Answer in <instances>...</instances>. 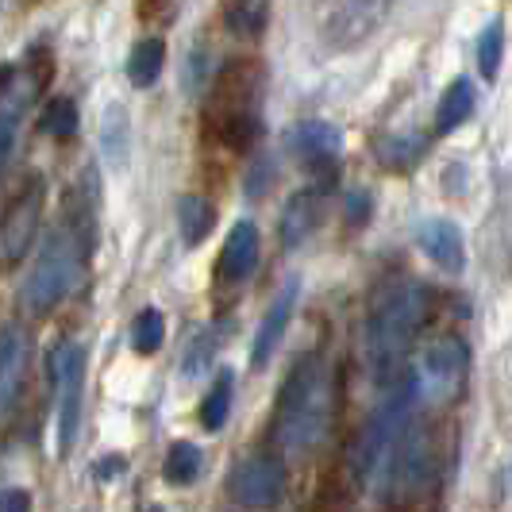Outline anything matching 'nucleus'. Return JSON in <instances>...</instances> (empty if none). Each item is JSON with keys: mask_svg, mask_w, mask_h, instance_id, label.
Here are the masks:
<instances>
[{"mask_svg": "<svg viewBox=\"0 0 512 512\" xmlns=\"http://www.w3.org/2000/svg\"><path fill=\"white\" fill-rule=\"evenodd\" d=\"M335 409L332 366L324 355H301L289 370L274 405V443L289 455H305L328 436Z\"/></svg>", "mask_w": 512, "mask_h": 512, "instance_id": "1", "label": "nucleus"}, {"mask_svg": "<svg viewBox=\"0 0 512 512\" xmlns=\"http://www.w3.org/2000/svg\"><path fill=\"white\" fill-rule=\"evenodd\" d=\"M428 312H432V293L424 282L389 285L374 301L366 320V362L378 385L397 382V370L409 355L416 332L424 328Z\"/></svg>", "mask_w": 512, "mask_h": 512, "instance_id": "2", "label": "nucleus"}, {"mask_svg": "<svg viewBox=\"0 0 512 512\" xmlns=\"http://www.w3.org/2000/svg\"><path fill=\"white\" fill-rule=\"evenodd\" d=\"M85 251H89V235H81L77 224L51 231L39 247V255L27 270L24 285H20V305L31 316H43L58 308L81 282L85 270Z\"/></svg>", "mask_w": 512, "mask_h": 512, "instance_id": "3", "label": "nucleus"}, {"mask_svg": "<svg viewBox=\"0 0 512 512\" xmlns=\"http://www.w3.org/2000/svg\"><path fill=\"white\" fill-rule=\"evenodd\" d=\"M416 401H420V385H416V374L401 378V382L389 385L385 401L374 409L370 424L362 428L359 443H355V455H351V466L362 482H370L382 462L393 455V447L405 439V432L412 428V412H416Z\"/></svg>", "mask_w": 512, "mask_h": 512, "instance_id": "4", "label": "nucleus"}, {"mask_svg": "<svg viewBox=\"0 0 512 512\" xmlns=\"http://www.w3.org/2000/svg\"><path fill=\"white\" fill-rule=\"evenodd\" d=\"M436 474V443L424 428H409L405 439L393 447V455L382 462V470L370 478L378 501H405L432 482Z\"/></svg>", "mask_w": 512, "mask_h": 512, "instance_id": "5", "label": "nucleus"}, {"mask_svg": "<svg viewBox=\"0 0 512 512\" xmlns=\"http://www.w3.org/2000/svg\"><path fill=\"white\" fill-rule=\"evenodd\" d=\"M54 385H58V459H66L77 443L81 428V397H85V347L81 343H58L54 347Z\"/></svg>", "mask_w": 512, "mask_h": 512, "instance_id": "6", "label": "nucleus"}, {"mask_svg": "<svg viewBox=\"0 0 512 512\" xmlns=\"http://www.w3.org/2000/svg\"><path fill=\"white\" fill-rule=\"evenodd\" d=\"M389 12H393V0H328L324 16H320V31H324L328 47L355 51L382 31Z\"/></svg>", "mask_w": 512, "mask_h": 512, "instance_id": "7", "label": "nucleus"}, {"mask_svg": "<svg viewBox=\"0 0 512 512\" xmlns=\"http://www.w3.org/2000/svg\"><path fill=\"white\" fill-rule=\"evenodd\" d=\"M466 366H470V351L459 335H439L436 343L424 351L420 370H416V385H420V397H432V401H447L459 393L462 378H466Z\"/></svg>", "mask_w": 512, "mask_h": 512, "instance_id": "8", "label": "nucleus"}, {"mask_svg": "<svg viewBox=\"0 0 512 512\" xmlns=\"http://www.w3.org/2000/svg\"><path fill=\"white\" fill-rule=\"evenodd\" d=\"M39 216H43V178H27V185L12 197V205L0 220V258L4 262L27 255V247L39 235Z\"/></svg>", "mask_w": 512, "mask_h": 512, "instance_id": "9", "label": "nucleus"}, {"mask_svg": "<svg viewBox=\"0 0 512 512\" xmlns=\"http://www.w3.org/2000/svg\"><path fill=\"white\" fill-rule=\"evenodd\" d=\"M285 493V466L274 455H251L231 474V497L243 509H270Z\"/></svg>", "mask_w": 512, "mask_h": 512, "instance_id": "10", "label": "nucleus"}, {"mask_svg": "<svg viewBox=\"0 0 512 512\" xmlns=\"http://www.w3.org/2000/svg\"><path fill=\"white\" fill-rule=\"evenodd\" d=\"M297 297H301V282L293 278V282H285V289L274 297V305L266 308V316H262V324H258V332H255V347H251V366H255V370H262L266 362L274 359L278 343L285 339V328H289V320H293V312H297Z\"/></svg>", "mask_w": 512, "mask_h": 512, "instance_id": "11", "label": "nucleus"}, {"mask_svg": "<svg viewBox=\"0 0 512 512\" xmlns=\"http://www.w3.org/2000/svg\"><path fill=\"white\" fill-rule=\"evenodd\" d=\"M27 374V332L20 324L0 328V416L12 409L20 397V385Z\"/></svg>", "mask_w": 512, "mask_h": 512, "instance_id": "12", "label": "nucleus"}, {"mask_svg": "<svg viewBox=\"0 0 512 512\" xmlns=\"http://www.w3.org/2000/svg\"><path fill=\"white\" fill-rule=\"evenodd\" d=\"M416 243L420 251L436 262L439 270H451L459 274L466 266V243H462V231L455 220H424L416 231Z\"/></svg>", "mask_w": 512, "mask_h": 512, "instance_id": "13", "label": "nucleus"}, {"mask_svg": "<svg viewBox=\"0 0 512 512\" xmlns=\"http://www.w3.org/2000/svg\"><path fill=\"white\" fill-rule=\"evenodd\" d=\"M285 147L297 154L301 162H308V166H335L343 139H339V131H335L332 124H324V120H301L297 128L289 131Z\"/></svg>", "mask_w": 512, "mask_h": 512, "instance_id": "14", "label": "nucleus"}, {"mask_svg": "<svg viewBox=\"0 0 512 512\" xmlns=\"http://www.w3.org/2000/svg\"><path fill=\"white\" fill-rule=\"evenodd\" d=\"M258 247H262L258 228L251 220H239V224L228 231V239H224L220 278H224V282H247L258 266Z\"/></svg>", "mask_w": 512, "mask_h": 512, "instance_id": "15", "label": "nucleus"}, {"mask_svg": "<svg viewBox=\"0 0 512 512\" xmlns=\"http://www.w3.org/2000/svg\"><path fill=\"white\" fill-rule=\"evenodd\" d=\"M320 212H324V189H301L289 197V205L282 212V243L285 247H301L308 235L320 224Z\"/></svg>", "mask_w": 512, "mask_h": 512, "instance_id": "16", "label": "nucleus"}, {"mask_svg": "<svg viewBox=\"0 0 512 512\" xmlns=\"http://www.w3.org/2000/svg\"><path fill=\"white\" fill-rule=\"evenodd\" d=\"M474 85L466 81V77H455L447 89H443V97H439V108H436V135H451V131H459L470 116H474Z\"/></svg>", "mask_w": 512, "mask_h": 512, "instance_id": "17", "label": "nucleus"}, {"mask_svg": "<svg viewBox=\"0 0 512 512\" xmlns=\"http://www.w3.org/2000/svg\"><path fill=\"white\" fill-rule=\"evenodd\" d=\"M162 66H166V43L158 35H147L128 54V81L135 89H151L154 81L162 77Z\"/></svg>", "mask_w": 512, "mask_h": 512, "instance_id": "18", "label": "nucleus"}, {"mask_svg": "<svg viewBox=\"0 0 512 512\" xmlns=\"http://www.w3.org/2000/svg\"><path fill=\"white\" fill-rule=\"evenodd\" d=\"M178 228L185 247L205 243L208 231L216 228V208H212V201H205L201 193H185L178 201Z\"/></svg>", "mask_w": 512, "mask_h": 512, "instance_id": "19", "label": "nucleus"}, {"mask_svg": "<svg viewBox=\"0 0 512 512\" xmlns=\"http://www.w3.org/2000/svg\"><path fill=\"white\" fill-rule=\"evenodd\" d=\"M24 112H27V93H4L0 97V181H4V170L16 154V143H20V128H24Z\"/></svg>", "mask_w": 512, "mask_h": 512, "instance_id": "20", "label": "nucleus"}, {"mask_svg": "<svg viewBox=\"0 0 512 512\" xmlns=\"http://www.w3.org/2000/svg\"><path fill=\"white\" fill-rule=\"evenodd\" d=\"M266 20H270L266 0H231L228 12H224V24H228V31L239 35V39L262 35V31H266Z\"/></svg>", "mask_w": 512, "mask_h": 512, "instance_id": "21", "label": "nucleus"}, {"mask_svg": "<svg viewBox=\"0 0 512 512\" xmlns=\"http://www.w3.org/2000/svg\"><path fill=\"white\" fill-rule=\"evenodd\" d=\"M231 397H235V374L224 370V374L216 378V385L208 389V397L201 401V424H205L208 432H220V428L228 424Z\"/></svg>", "mask_w": 512, "mask_h": 512, "instance_id": "22", "label": "nucleus"}, {"mask_svg": "<svg viewBox=\"0 0 512 512\" xmlns=\"http://www.w3.org/2000/svg\"><path fill=\"white\" fill-rule=\"evenodd\" d=\"M474 54H478V70H482V77H486V81H497V74H501V58H505V24H501V20H489L486 31L478 35Z\"/></svg>", "mask_w": 512, "mask_h": 512, "instance_id": "23", "label": "nucleus"}, {"mask_svg": "<svg viewBox=\"0 0 512 512\" xmlns=\"http://www.w3.org/2000/svg\"><path fill=\"white\" fill-rule=\"evenodd\" d=\"M201 466H205V455H201L197 443H174L170 455H166V482L189 486V482H197Z\"/></svg>", "mask_w": 512, "mask_h": 512, "instance_id": "24", "label": "nucleus"}, {"mask_svg": "<svg viewBox=\"0 0 512 512\" xmlns=\"http://www.w3.org/2000/svg\"><path fill=\"white\" fill-rule=\"evenodd\" d=\"M39 124H43V131L54 135V139H70L77 131V124H81L77 101L74 97H51L47 108H43V116H39Z\"/></svg>", "mask_w": 512, "mask_h": 512, "instance_id": "25", "label": "nucleus"}, {"mask_svg": "<svg viewBox=\"0 0 512 512\" xmlns=\"http://www.w3.org/2000/svg\"><path fill=\"white\" fill-rule=\"evenodd\" d=\"M162 339H166V316L158 308H143L131 324V347L139 355H154L162 347Z\"/></svg>", "mask_w": 512, "mask_h": 512, "instance_id": "26", "label": "nucleus"}, {"mask_svg": "<svg viewBox=\"0 0 512 512\" xmlns=\"http://www.w3.org/2000/svg\"><path fill=\"white\" fill-rule=\"evenodd\" d=\"M216 355V332L205 328V332H197L189 339V347H185V359H181V374L185 378H201L208 370V362Z\"/></svg>", "mask_w": 512, "mask_h": 512, "instance_id": "27", "label": "nucleus"}, {"mask_svg": "<svg viewBox=\"0 0 512 512\" xmlns=\"http://www.w3.org/2000/svg\"><path fill=\"white\" fill-rule=\"evenodd\" d=\"M366 216H370V197H366L362 189H355V193L347 197V220H351V224H366Z\"/></svg>", "mask_w": 512, "mask_h": 512, "instance_id": "28", "label": "nucleus"}, {"mask_svg": "<svg viewBox=\"0 0 512 512\" xmlns=\"http://www.w3.org/2000/svg\"><path fill=\"white\" fill-rule=\"evenodd\" d=\"M0 512H31V497L24 489H4L0 493Z\"/></svg>", "mask_w": 512, "mask_h": 512, "instance_id": "29", "label": "nucleus"}, {"mask_svg": "<svg viewBox=\"0 0 512 512\" xmlns=\"http://www.w3.org/2000/svg\"><path fill=\"white\" fill-rule=\"evenodd\" d=\"M274 181V166H270V158H262V166H258V174H251L247 181V197H262V189Z\"/></svg>", "mask_w": 512, "mask_h": 512, "instance_id": "30", "label": "nucleus"}, {"mask_svg": "<svg viewBox=\"0 0 512 512\" xmlns=\"http://www.w3.org/2000/svg\"><path fill=\"white\" fill-rule=\"evenodd\" d=\"M120 466H124V462H120V459H104V462H97V466H93V474H97V478H104V482H108V474H112V470H120Z\"/></svg>", "mask_w": 512, "mask_h": 512, "instance_id": "31", "label": "nucleus"}, {"mask_svg": "<svg viewBox=\"0 0 512 512\" xmlns=\"http://www.w3.org/2000/svg\"><path fill=\"white\" fill-rule=\"evenodd\" d=\"M166 4H170V0H143V12H147V16H151V12H166Z\"/></svg>", "mask_w": 512, "mask_h": 512, "instance_id": "32", "label": "nucleus"}]
</instances>
